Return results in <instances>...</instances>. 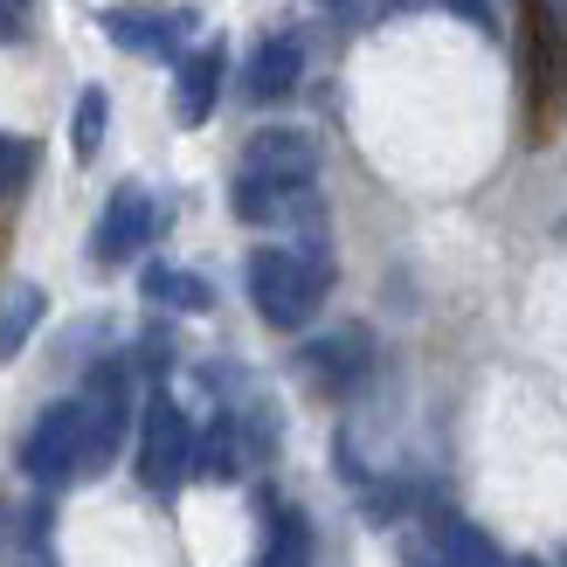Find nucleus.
<instances>
[{"instance_id": "obj_1", "label": "nucleus", "mask_w": 567, "mask_h": 567, "mask_svg": "<svg viewBox=\"0 0 567 567\" xmlns=\"http://www.w3.org/2000/svg\"><path fill=\"white\" fill-rule=\"evenodd\" d=\"M243 277H249V298H257L264 326L298 332L311 311L326 305V291H332V257L319 243H305V249H257Z\"/></svg>"}, {"instance_id": "obj_2", "label": "nucleus", "mask_w": 567, "mask_h": 567, "mask_svg": "<svg viewBox=\"0 0 567 567\" xmlns=\"http://www.w3.org/2000/svg\"><path fill=\"white\" fill-rule=\"evenodd\" d=\"M187 471H194V430L174 394H153L146 415H138V485L174 492Z\"/></svg>"}, {"instance_id": "obj_3", "label": "nucleus", "mask_w": 567, "mask_h": 567, "mask_svg": "<svg viewBox=\"0 0 567 567\" xmlns=\"http://www.w3.org/2000/svg\"><path fill=\"white\" fill-rule=\"evenodd\" d=\"M21 471L35 477V485H70L83 477V409L76 402H49L35 422H28L21 436Z\"/></svg>"}, {"instance_id": "obj_4", "label": "nucleus", "mask_w": 567, "mask_h": 567, "mask_svg": "<svg viewBox=\"0 0 567 567\" xmlns=\"http://www.w3.org/2000/svg\"><path fill=\"white\" fill-rule=\"evenodd\" d=\"M83 409V477H97L111 457H118V443L132 430V388H125V367H97L91 381L76 394Z\"/></svg>"}, {"instance_id": "obj_5", "label": "nucleus", "mask_w": 567, "mask_h": 567, "mask_svg": "<svg viewBox=\"0 0 567 567\" xmlns=\"http://www.w3.org/2000/svg\"><path fill=\"white\" fill-rule=\"evenodd\" d=\"M243 174L249 181H270V187H311L319 174V146H311V132L298 125H270L243 146Z\"/></svg>"}, {"instance_id": "obj_6", "label": "nucleus", "mask_w": 567, "mask_h": 567, "mask_svg": "<svg viewBox=\"0 0 567 567\" xmlns=\"http://www.w3.org/2000/svg\"><path fill=\"white\" fill-rule=\"evenodd\" d=\"M153 221H159V208H153V194L138 187V181H125L118 194L104 202V215H97V264H132L138 249L153 243Z\"/></svg>"}, {"instance_id": "obj_7", "label": "nucleus", "mask_w": 567, "mask_h": 567, "mask_svg": "<svg viewBox=\"0 0 567 567\" xmlns=\"http://www.w3.org/2000/svg\"><path fill=\"white\" fill-rule=\"evenodd\" d=\"M187 28H194L187 8H104V35L125 55H181Z\"/></svg>"}, {"instance_id": "obj_8", "label": "nucleus", "mask_w": 567, "mask_h": 567, "mask_svg": "<svg viewBox=\"0 0 567 567\" xmlns=\"http://www.w3.org/2000/svg\"><path fill=\"white\" fill-rule=\"evenodd\" d=\"M298 367H305L319 388L339 394V388H353L367 367H374V339H367L360 326H339V332H326V339H311V347L298 353Z\"/></svg>"}, {"instance_id": "obj_9", "label": "nucleus", "mask_w": 567, "mask_h": 567, "mask_svg": "<svg viewBox=\"0 0 567 567\" xmlns=\"http://www.w3.org/2000/svg\"><path fill=\"white\" fill-rule=\"evenodd\" d=\"M298 76H305V42L298 35H270V42H257V55H249V70H243V97L249 104H277V97L298 91Z\"/></svg>"}, {"instance_id": "obj_10", "label": "nucleus", "mask_w": 567, "mask_h": 567, "mask_svg": "<svg viewBox=\"0 0 567 567\" xmlns=\"http://www.w3.org/2000/svg\"><path fill=\"white\" fill-rule=\"evenodd\" d=\"M236 215L270 229V221H298V229H319V202H311V187H270V181H249L236 174Z\"/></svg>"}, {"instance_id": "obj_11", "label": "nucleus", "mask_w": 567, "mask_h": 567, "mask_svg": "<svg viewBox=\"0 0 567 567\" xmlns=\"http://www.w3.org/2000/svg\"><path fill=\"white\" fill-rule=\"evenodd\" d=\"M221 70H229V55H221V42L181 55V76H174V118L181 125H202L215 97H221Z\"/></svg>"}, {"instance_id": "obj_12", "label": "nucleus", "mask_w": 567, "mask_h": 567, "mask_svg": "<svg viewBox=\"0 0 567 567\" xmlns=\"http://www.w3.org/2000/svg\"><path fill=\"white\" fill-rule=\"evenodd\" d=\"M560 63H567V49H560V28L554 14L533 0L526 8V83H533V104H547L560 91Z\"/></svg>"}, {"instance_id": "obj_13", "label": "nucleus", "mask_w": 567, "mask_h": 567, "mask_svg": "<svg viewBox=\"0 0 567 567\" xmlns=\"http://www.w3.org/2000/svg\"><path fill=\"white\" fill-rule=\"evenodd\" d=\"M42 311H49V291L42 284H14L8 305H0V360H14L28 347V332L42 326Z\"/></svg>"}, {"instance_id": "obj_14", "label": "nucleus", "mask_w": 567, "mask_h": 567, "mask_svg": "<svg viewBox=\"0 0 567 567\" xmlns=\"http://www.w3.org/2000/svg\"><path fill=\"white\" fill-rule=\"evenodd\" d=\"M146 298H153V305H166V311H208V305H215L208 277L174 270V264H153V270H146Z\"/></svg>"}, {"instance_id": "obj_15", "label": "nucleus", "mask_w": 567, "mask_h": 567, "mask_svg": "<svg viewBox=\"0 0 567 567\" xmlns=\"http://www.w3.org/2000/svg\"><path fill=\"white\" fill-rule=\"evenodd\" d=\"M104 125H111V97H104V91H83V97H76V111H70V153H76L83 166L97 159Z\"/></svg>"}, {"instance_id": "obj_16", "label": "nucleus", "mask_w": 567, "mask_h": 567, "mask_svg": "<svg viewBox=\"0 0 567 567\" xmlns=\"http://www.w3.org/2000/svg\"><path fill=\"white\" fill-rule=\"evenodd\" d=\"M305 554H311V526H305V513H277V540H270L264 567H305Z\"/></svg>"}, {"instance_id": "obj_17", "label": "nucleus", "mask_w": 567, "mask_h": 567, "mask_svg": "<svg viewBox=\"0 0 567 567\" xmlns=\"http://www.w3.org/2000/svg\"><path fill=\"white\" fill-rule=\"evenodd\" d=\"M194 471H202L208 485H229V477H236V436L229 430H208V443L194 450Z\"/></svg>"}, {"instance_id": "obj_18", "label": "nucleus", "mask_w": 567, "mask_h": 567, "mask_svg": "<svg viewBox=\"0 0 567 567\" xmlns=\"http://www.w3.org/2000/svg\"><path fill=\"white\" fill-rule=\"evenodd\" d=\"M28 174H35V146H28V138H8V132H0V194H14Z\"/></svg>"}, {"instance_id": "obj_19", "label": "nucleus", "mask_w": 567, "mask_h": 567, "mask_svg": "<svg viewBox=\"0 0 567 567\" xmlns=\"http://www.w3.org/2000/svg\"><path fill=\"white\" fill-rule=\"evenodd\" d=\"M21 533H28V526H21V513H14L8 498H0V567H8V560H21V547H28Z\"/></svg>"}, {"instance_id": "obj_20", "label": "nucleus", "mask_w": 567, "mask_h": 567, "mask_svg": "<svg viewBox=\"0 0 567 567\" xmlns=\"http://www.w3.org/2000/svg\"><path fill=\"white\" fill-rule=\"evenodd\" d=\"M436 8H450V14H464L471 28H492V0H436Z\"/></svg>"}, {"instance_id": "obj_21", "label": "nucleus", "mask_w": 567, "mask_h": 567, "mask_svg": "<svg viewBox=\"0 0 567 567\" xmlns=\"http://www.w3.org/2000/svg\"><path fill=\"white\" fill-rule=\"evenodd\" d=\"M0 42H21V14L8 8V0H0Z\"/></svg>"}, {"instance_id": "obj_22", "label": "nucleus", "mask_w": 567, "mask_h": 567, "mask_svg": "<svg viewBox=\"0 0 567 567\" xmlns=\"http://www.w3.org/2000/svg\"><path fill=\"white\" fill-rule=\"evenodd\" d=\"M505 567H540V560H505Z\"/></svg>"}, {"instance_id": "obj_23", "label": "nucleus", "mask_w": 567, "mask_h": 567, "mask_svg": "<svg viewBox=\"0 0 567 567\" xmlns=\"http://www.w3.org/2000/svg\"><path fill=\"white\" fill-rule=\"evenodd\" d=\"M560 567H567V554H560Z\"/></svg>"}, {"instance_id": "obj_24", "label": "nucleus", "mask_w": 567, "mask_h": 567, "mask_svg": "<svg viewBox=\"0 0 567 567\" xmlns=\"http://www.w3.org/2000/svg\"><path fill=\"white\" fill-rule=\"evenodd\" d=\"M8 8H14V0H8Z\"/></svg>"}]
</instances>
